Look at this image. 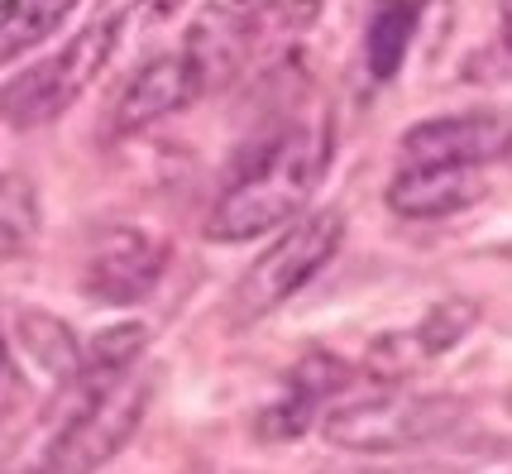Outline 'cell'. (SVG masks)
I'll list each match as a JSON object with an SVG mask.
<instances>
[{
    "label": "cell",
    "instance_id": "obj_1",
    "mask_svg": "<svg viewBox=\"0 0 512 474\" xmlns=\"http://www.w3.org/2000/svg\"><path fill=\"white\" fill-rule=\"evenodd\" d=\"M316 173H321V149L307 130H288L259 144L240 163V173L225 182L221 202L211 206L206 235L216 245H240L278 226H292L312 202Z\"/></svg>",
    "mask_w": 512,
    "mask_h": 474
},
{
    "label": "cell",
    "instance_id": "obj_2",
    "mask_svg": "<svg viewBox=\"0 0 512 474\" xmlns=\"http://www.w3.org/2000/svg\"><path fill=\"white\" fill-rule=\"evenodd\" d=\"M130 10H134V0H101V10L48 63L20 72L10 87H0V115L15 130H34V125L58 120L101 77V68L111 63L115 44H120V34L130 24Z\"/></svg>",
    "mask_w": 512,
    "mask_h": 474
},
{
    "label": "cell",
    "instance_id": "obj_3",
    "mask_svg": "<svg viewBox=\"0 0 512 474\" xmlns=\"http://www.w3.org/2000/svg\"><path fill=\"white\" fill-rule=\"evenodd\" d=\"M345 240V216L326 206V211H302L273 245L249 264V273L235 283L230 293V321L240 326H254L264 321L268 312H278L292 293H302L316 273L335 259V249Z\"/></svg>",
    "mask_w": 512,
    "mask_h": 474
},
{
    "label": "cell",
    "instance_id": "obj_4",
    "mask_svg": "<svg viewBox=\"0 0 512 474\" xmlns=\"http://www.w3.org/2000/svg\"><path fill=\"white\" fill-rule=\"evenodd\" d=\"M465 422L460 398H422V393H379V398H359V403L335 407L331 417H321L326 441L355 455H388L412 451L426 441H441L446 431Z\"/></svg>",
    "mask_w": 512,
    "mask_h": 474
},
{
    "label": "cell",
    "instance_id": "obj_5",
    "mask_svg": "<svg viewBox=\"0 0 512 474\" xmlns=\"http://www.w3.org/2000/svg\"><path fill=\"white\" fill-rule=\"evenodd\" d=\"M154 398V379H144L139 369L120 374L115 384L101 393H91L87 403L67 417V427L58 431V441L48 446L44 474H96L106 470L115 455L130 446V436L139 431L144 412Z\"/></svg>",
    "mask_w": 512,
    "mask_h": 474
},
{
    "label": "cell",
    "instance_id": "obj_6",
    "mask_svg": "<svg viewBox=\"0 0 512 474\" xmlns=\"http://www.w3.org/2000/svg\"><path fill=\"white\" fill-rule=\"evenodd\" d=\"M158 278H163V245L134 226H115L106 235H96L82 288L101 307H125V302H139V297L154 293Z\"/></svg>",
    "mask_w": 512,
    "mask_h": 474
},
{
    "label": "cell",
    "instance_id": "obj_7",
    "mask_svg": "<svg viewBox=\"0 0 512 474\" xmlns=\"http://www.w3.org/2000/svg\"><path fill=\"white\" fill-rule=\"evenodd\" d=\"M512 120L498 111H465V115H441V120H422L402 135V158L407 163H465L479 168L489 158L508 154Z\"/></svg>",
    "mask_w": 512,
    "mask_h": 474
},
{
    "label": "cell",
    "instance_id": "obj_8",
    "mask_svg": "<svg viewBox=\"0 0 512 474\" xmlns=\"http://www.w3.org/2000/svg\"><path fill=\"white\" fill-rule=\"evenodd\" d=\"M249 39H254V0H206L201 5L182 44V58L192 63L201 91H216L235 77Z\"/></svg>",
    "mask_w": 512,
    "mask_h": 474
},
{
    "label": "cell",
    "instance_id": "obj_9",
    "mask_svg": "<svg viewBox=\"0 0 512 474\" xmlns=\"http://www.w3.org/2000/svg\"><path fill=\"white\" fill-rule=\"evenodd\" d=\"M197 96H201V82H197V72H192V63H187L182 53L149 58V63L125 82V91H120L115 115H111V130L115 135H139V130L158 125L163 115L192 106Z\"/></svg>",
    "mask_w": 512,
    "mask_h": 474
},
{
    "label": "cell",
    "instance_id": "obj_10",
    "mask_svg": "<svg viewBox=\"0 0 512 474\" xmlns=\"http://www.w3.org/2000/svg\"><path fill=\"white\" fill-rule=\"evenodd\" d=\"M479 197H484V178L479 168L465 163H407L388 187V206L407 221H441L474 206Z\"/></svg>",
    "mask_w": 512,
    "mask_h": 474
},
{
    "label": "cell",
    "instance_id": "obj_11",
    "mask_svg": "<svg viewBox=\"0 0 512 474\" xmlns=\"http://www.w3.org/2000/svg\"><path fill=\"white\" fill-rule=\"evenodd\" d=\"M422 24V0H379L364 29V68L374 82H393Z\"/></svg>",
    "mask_w": 512,
    "mask_h": 474
},
{
    "label": "cell",
    "instance_id": "obj_12",
    "mask_svg": "<svg viewBox=\"0 0 512 474\" xmlns=\"http://www.w3.org/2000/svg\"><path fill=\"white\" fill-rule=\"evenodd\" d=\"M15 336H20L24 355L39 364L53 384L77 379V369H82V340L72 336V326H67L63 316L39 312V307H20L15 312Z\"/></svg>",
    "mask_w": 512,
    "mask_h": 474
},
{
    "label": "cell",
    "instance_id": "obj_13",
    "mask_svg": "<svg viewBox=\"0 0 512 474\" xmlns=\"http://www.w3.org/2000/svg\"><path fill=\"white\" fill-rule=\"evenodd\" d=\"M82 0H0V68L58 34Z\"/></svg>",
    "mask_w": 512,
    "mask_h": 474
},
{
    "label": "cell",
    "instance_id": "obj_14",
    "mask_svg": "<svg viewBox=\"0 0 512 474\" xmlns=\"http://www.w3.org/2000/svg\"><path fill=\"white\" fill-rule=\"evenodd\" d=\"M474 326H479V302H469V297H446V302H436V307L422 316V326H417L412 336H417L426 360H436V355L455 350Z\"/></svg>",
    "mask_w": 512,
    "mask_h": 474
},
{
    "label": "cell",
    "instance_id": "obj_15",
    "mask_svg": "<svg viewBox=\"0 0 512 474\" xmlns=\"http://www.w3.org/2000/svg\"><path fill=\"white\" fill-rule=\"evenodd\" d=\"M39 187L24 173H0V240L10 245H29L39 235Z\"/></svg>",
    "mask_w": 512,
    "mask_h": 474
},
{
    "label": "cell",
    "instance_id": "obj_16",
    "mask_svg": "<svg viewBox=\"0 0 512 474\" xmlns=\"http://www.w3.org/2000/svg\"><path fill=\"white\" fill-rule=\"evenodd\" d=\"M144 345H149V331L139 321H125V326H111L91 340L82 350V364L91 369H106V374H130L134 364L144 360Z\"/></svg>",
    "mask_w": 512,
    "mask_h": 474
},
{
    "label": "cell",
    "instance_id": "obj_17",
    "mask_svg": "<svg viewBox=\"0 0 512 474\" xmlns=\"http://www.w3.org/2000/svg\"><path fill=\"white\" fill-rule=\"evenodd\" d=\"M355 384V364L335 360L331 350H312V355H302V360L292 364L288 374V388L292 393H307L312 403H326L331 393Z\"/></svg>",
    "mask_w": 512,
    "mask_h": 474
},
{
    "label": "cell",
    "instance_id": "obj_18",
    "mask_svg": "<svg viewBox=\"0 0 512 474\" xmlns=\"http://www.w3.org/2000/svg\"><path fill=\"white\" fill-rule=\"evenodd\" d=\"M316 412H321V403H312L307 393H292L283 403H273L259 412V422H254V431L264 436V441H292V436H302V431L316 427Z\"/></svg>",
    "mask_w": 512,
    "mask_h": 474
},
{
    "label": "cell",
    "instance_id": "obj_19",
    "mask_svg": "<svg viewBox=\"0 0 512 474\" xmlns=\"http://www.w3.org/2000/svg\"><path fill=\"white\" fill-rule=\"evenodd\" d=\"M422 345L417 336H379L369 345V360H364V374H374L379 384H393L402 374H412L417 364H422Z\"/></svg>",
    "mask_w": 512,
    "mask_h": 474
},
{
    "label": "cell",
    "instance_id": "obj_20",
    "mask_svg": "<svg viewBox=\"0 0 512 474\" xmlns=\"http://www.w3.org/2000/svg\"><path fill=\"white\" fill-rule=\"evenodd\" d=\"M20 403H24V379L15 360H10V340H5V326H0V417H10Z\"/></svg>",
    "mask_w": 512,
    "mask_h": 474
},
{
    "label": "cell",
    "instance_id": "obj_21",
    "mask_svg": "<svg viewBox=\"0 0 512 474\" xmlns=\"http://www.w3.org/2000/svg\"><path fill=\"white\" fill-rule=\"evenodd\" d=\"M187 0H149V10H154V20H173Z\"/></svg>",
    "mask_w": 512,
    "mask_h": 474
},
{
    "label": "cell",
    "instance_id": "obj_22",
    "mask_svg": "<svg viewBox=\"0 0 512 474\" xmlns=\"http://www.w3.org/2000/svg\"><path fill=\"white\" fill-rule=\"evenodd\" d=\"M503 44L512 48V0H503Z\"/></svg>",
    "mask_w": 512,
    "mask_h": 474
},
{
    "label": "cell",
    "instance_id": "obj_23",
    "mask_svg": "<svg viewBox=\"0 0 512 474\" xmlns=\"http://www.w3.org/2000/svg\"><path fill=\"white\" fill-rule=\"evenodd\" d=\"M503 163H508V168H512V139H508V154H503Z\"/></svg>",
    "mask_w": 512,
    "mask_h": 474
}]
</instances>
